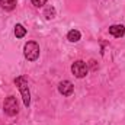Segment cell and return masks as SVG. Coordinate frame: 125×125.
<instances>
[{
    "label": "cell",
    "mask_w": 125,
    "mask_h": 125,
    "mask_svg": "<svg viewBox=\"0 0 125 125\" xmlns=\"http://www.w3.org/2000/svg\"><path fill=\"white\" fill-rule=\"evenodd\" d=\"M0 4L4 10H13L16 6V0H0Z\"/></svg>",
    "instance_id": "7"
},
{
    "label": "cell",
    "mask_w": 125,
    "mask_h": 125,
    "mask_svg": "<svg viewBox=\"0 0 125 125\" xmlns=\"http://www.w3.org/2000/svg\"><path fill=\"white\" fill-rule=\"evenodd\" d=\"M109 33L112 36H115V38H121V36H124V33H125V28L122 25H112L109 28Z\"/></svg>",
    "instance_id": "6"
},
{
    "label": "cell",
    "mask_w": 125,
    "mask_h": 125,
    "mask_svg": "<svg viewBox=\"0 0 125 125\" xmlns=\"http://www.w3.org/2000/svg\"><path fill=\"white\" fill-rule=\"evenodd\" d=\"M67 38H68V41H70V42H77V41H80L82 35H80V32H79V31L73 29V31H70V32H68Z\"/></svg>",
    "instance_id": "8"
},
{
    "label": "cell",
    "mask_w": 125,
    "mask_h": 125,
    "mask_svg": "<svg viewBox=\"0 0 125 125\" xmlns=\"http://www.w3.org/2000/svg\"><path fill=\"white\" fill-rule=\"evenodd\" d=\"M71 71H73V74H74L77 79H83V77L87 76V73H89V67H87V64H86L84 61L79 60V61L73 62V65H71Z\"/></svg>",
    "instance_id": "4"
},
{
    "label": "cell",
    "mask_w": 125,
    "mask_h": 125,
    "mask_svg": "<svg viewBox=\"0 0 125 125\" xmlns=\"http://www.w3.org/2000/svg\"><path fill=\"white\" fill-rule=\"evenodd\" d=\"M54 15H55L54 7H47V10H45V18H47V19H51V18H54Z\"/></svg>",
    "instance_id": "10"
},
{
    "label": "cell",
    "mask_w": 125,
    "mask_h": 125,
    "mask_svg": "<svg viewBox=\"0 0 125 125\" xmlns=\"http://www.w3.org/2000/svg\"><path fill=\"white\" fill-rule=\"evenodd\" d=\"M23 54H25V58L29 60V61H35L38 57H39V47L36 42L33 41H29L25 48H23Z\"/></svg>",
    "instance_id": "2"
},
{
    "label": "cell",
    "mask_w": 125,
    "mask_h": 125,
    "mask_svg": "<svg viewBox=\"0 0 125 125\" xmlns=\"http://www.w3.org/2000/svg\"><path fill=\"white\" fill-rule=\"evenodd\" d=\"M31 1H32V4H33L35 7H42V6L45 4L47 0H31Z\"/></svg>",
    "instance_id": "11"
},
{
    "label": "cell",
    "mask_w": 125,
    "mask_h": 125,
    "mask_svg": "<svg viewBox=\"0 0 125 125\" xmlns=\"http://www.w3.org/2000/svg\"><path fill=\"white\" fill-rule=\"evenodd\" d=\"M73 83L68 82V80H62L61 83L58 84V92L62 94V96H70L73 93Z\"/></svg>",
    "instance_id": "5"
},
{
    "label": "cell",
    "mask_w": 125,
    "mask_h": 125,
    "mask_svg": "<svg viewBox=\"0 0 125 125\" xmlns=\"http://www.w3.org/2000/svg\"><path fill=\"white\" fill-rule=\"evenodd\" d=\"M15 84L19 87V90H21V93H22L23 103H25V106L28 108L29 103H31V94H29V86H28V82H26L23 77H16V79H15Z\"/></svg>",
    "instance_id": "1"
},
{
    "label": "cell",
    "mask_w": 125,
    "mask_h": 125,
    "mask_svg": "<svg viewBox=\"0 0 125 125\" xmlns=\"http://www.w3.org/2000/svg\"><path fill=\"white\" fill-rule=\"evenodd\" d=\"M3 109H4L6 115H9V116H15V115H18V112H19V106H18V100H16V97H13V96H7L6 100H4Z\"/></svg>",
    "instance_id": "3"
},
{
    "label": "cell",
    "mask_w": 125,
    "mask_h": 125,
    "mask_svg": "<svg viewBox=\"0 0 125 125\" xmlns=\"http://www.w3.org/2000/svg\"><path fill=\"white\" fill-rule=\"evenodd\" d=\"M15 35H16V38H23V36L26 35V29H25L21 23H18V25L15 26Z\"/></svg>",
    "instance_id": "9"
}]
</instances>
